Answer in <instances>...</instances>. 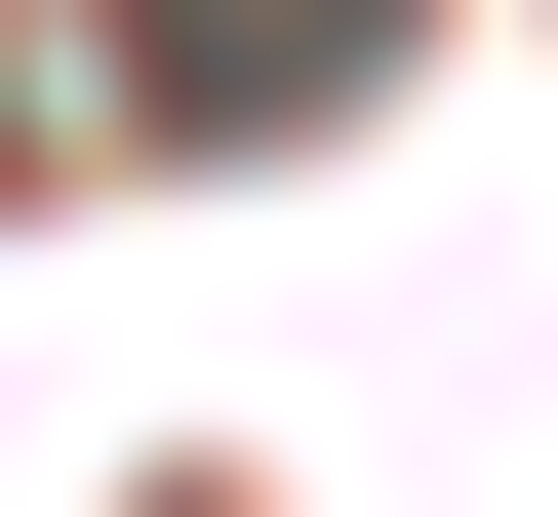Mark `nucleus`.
<instances>
[{
	"mask_svg": "<svg viewBox=\"0 0 558 517\" xmlns=\"http://www.w3.org/2000/svg\"><path fill=\"white\" fill-rule=\"evenodd\" d=\"M120 81L160 120H279V81H360V0H120Z\"/></svg>",
	"mask_w": 558,
	"mask_h": 517,
	"instance_id": "f257e3e1",
	"label": "nucleus"
}]
</instances>
